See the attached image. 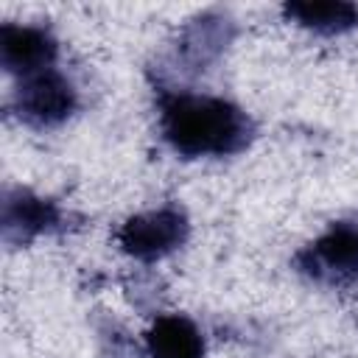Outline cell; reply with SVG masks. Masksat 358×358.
Returning <instances> with one entry per match:
<instances>
[{
    "instance_id": "5",
    "label": "cell",
    "mask_w": 358,
    "mask_h": 358,
    "mask_svg": "<svg viewBox=\"0 0 358 358\" xmlns=\"http://www.w3.org/2000/svg\"><path fill=\"white\" fill-rule=\"evenodd\" d=\"M56 56H59V42L53 39L48 28L17 25V22L0 25V62L6 73L25 78V76L53 67Z\"/></svg>"
},
{
    "instance_id": "2",
    "label": "cell",
    "mask_w": 358,
    "mask_h": 358,
    "mask_svg": "<svg viewBox=\"0 0 358 358\" xmlns=\"http://www.w3.org/2000/svg\"><path fill=\"white\" fill-rule=\"evenodd\" d=\"M296 268L324 285L358 282V224H333L322 238L296 255Z\"/></svg>"
},
{
    "instance_id": "8",
    "label": "cell",
    "mask_w": 358,
    "mask_h": 358,
    "mask_svg": "<svg viewBox=\"0 0 358 358\" xmlns=\"http://www.w3.org/2000/svg\"><path fill=\"white\" fill-rule=\"evenodd\" d=\"M145 347L148 358H204L199 327L179 313L157 316L145 333Z\"/></svg>"
},
{
    "instance_id": "9",
    "label": "cell",
    "mask_w": 358,
    "mask_h": 358,
    "mask_svg": "<svg viewBox=\"0 0 358 358\" xmlns=\"http://www.w3.org/2000/svg\"><path fill=\"white\" fill-rule=\"evenodd\" d=\"M282 14L296 22L299 28H308L322 36H336L358 28V6L344 0H302V3H285Z\"/></svg>"
},
{
    "instance_id": "7",
    "label": "cell",
    "mask_w": 358,
    "mask_h": 358,
    "mask_svg": "<svg viewBox=\"0 0 358 358\" xmlns=\"http://www.w3.org/2000/svg\"><path fill=\"white\" fill-rule=\"evenodd\" d=\"M232 36H235V25L227 14L204 11L196 20H190V25L182 31L176 50L190 70H204L227 50Z\"/></svg>"
},
{
    "instance_id": "6",
    "label": "cell",
    "mask_w": 358,
    "mask_h": 358,
    "mask_svg": "<svg viewBox=\"0 0 358 358\" xmlns=\"http://www.w3.org/2000/svg\"><path fill=\"white\" fill-rule=\"evenodd\" d=\"M62 221L64 215L50 199L22 187H8L3 196V238L8 243H28L36 235L59 229Z\"/></svg>"
},
{
    "instance_id": "1",
    "label": "cell",
    "mask_w": 358,
    "mask_h": 358,
    "mask_svg": "<svg viewBox=\"0 0 358 358\" xmlns=\"http://www.w3.org/2000/svg\"><path fill=\"white\" fill-rule=\"evenodd\" d=\"M159 131L187 159L229 157L252 143L255 123L232 101L187 90H159Z\"/></svg>"
},
{
    "instance_id": "3",
    "label": "cell",
    "mask_w": 358,
    "mask_h": 358,
    "mask_svg": "<svg viewBox=\"0 0 358 358\" xmlns=\"http://www.w3.org/2000/svg\"><path fill=\"white\" fill-rule=\"evenodd\" d=\"M14 106L28 126L48 129V126L64 123L76 112L78 92L64 73H59L56 67H48L17 81Z\"/></svg>"
},
{
    "instance_id": "4",
    "label": "cell",
    "mask_w": 358,
    "mask_h": 358,
    "mask_svg": "<svg viewBox=\"0 0 358 358\" xmlns=\"http://www.w3.org/2000/svg\"><path fill=\"white\" fill-rule=\"evenodd\" d=\"M190 224L179 207H159L131 215L117 229V243L126 255L143 263H154L187 241Z\"/></svg>"
}]
</instances>
